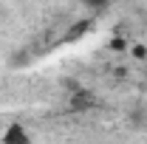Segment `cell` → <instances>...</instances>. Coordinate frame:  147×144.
<instances>
[{
	"label": "cell",
	"mask_w": 147,
	"mask_h": 144,
	"mask_svg": "<svg viewBox=\"0 0 147 144\" xmlns=\"http://www.w3.org/2000/svg\"><path fill=\"white\" fill-rule=\"evenodd\" d=\"M85 3H91V6H105L108 0H85Z\"/></svg>",
	"instance_id": "3"
},
{
	"label": "cell",
	"mask_w": 147,
	"mask_h": 144,
	"mask_svg": "<svg viewBox=\"0 0 147 144\" xmlns=\"http://www.w3.org/2000/svg\"><path fill=\"white\" fill-rule=\"evenodd\" d=\"M3 144H28V133L23 130V124H20V122L9 124V130L3 133Z\"/></svg>",
	"instance_id": "1"
},
{
	"label": "cell",
	"mask_w": 147,
	"mask_h": 144,
	"mask_svg": "<svg viewBox=\"0 0 147 144\" xmlns=\"http://www.w3.org/2000/svg\"><path fill=\"white\" fill-rule=\"evenodd\" d=\"M88 26H91L88 20H85V23H76V26L71 28V37H82V34H85V28H88Z\"/></svg>",
	"instance_id": "2"
}]
</instances>
